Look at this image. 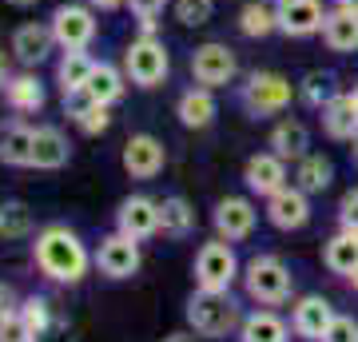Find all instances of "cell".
<instances>
[{
  "mask_svg": "<svg viewBox=\"0 0 358 342\" xmlns=\"http://www.w3.org/2000/svg\"><path fill=\"white\" fill-rule=\"evenodd\" d=\"M0 342H32V330H28V322L20 318V311L0 315Z\"/></svg>",
  "mask_w": 358,
  "mask_h": 342,
  "instance_id": "74e56055",
  "label": "cell"
},
{
  "mask_svg": "<svg viewBox=\"0 0 358 342\" xmlns=\"http://www.w3.org/2000/svg\"><path fill=\"white\" fill-rule=\"evenodd\" d=\"M96 266H100L108 279H131V275L140 271V247H136V239H128L124 231H115V235L100 239Z\"/></svg>",
  "mask_w": 358,
  "mask_h": 342,
  "instance_id": "9c48e42d",
  "label": "cell"
},
{
  "mask_svg": "<svg viewBox=\"0 0 358 342\" xmlns=\"http://www.w3.org/2000/svg\"><path fill=\"white\" fill-rule=\"evenodd\" d=\"M92 68H96V60L88 56V48H72V52L60 56V64H56V80H60L64 96H68V92H80L84 84H88Z\"/></svg>",
  "mask_w": 358,
  "mask_h": 342,
  "instance_id": "d4e9b609",
  "label": "cell"
},
{
  "mask_svg": "<svg viewBox=\"0 0 358 342\" xmlns=\"http://www.w3.org/2000/svg\"><path fill=\"white\" fill-rule=\"evenodd\" d=\"M239 339L243 342H287V322L279 315H271V311H255V315L243 318Z\"/></svg>",
  "mask_w": 358,
  "mask_h": 342,
  "instance_id": "484cf974",
  "label": "cell"
},
{
  "mask_svg": "<svg viewBox=\"0 0 358 342\" xmlns=\"http://www.w3.org/2000/svg\"><path fill=\"white\" fill-rule=\"evenodd\" d=\"M322 342H358V322L346 318V315H334V322L327 327Z\"/></svg>",
  "mask_w": 358,
  "mask_h": 342,
  "instance_id": "f35d334b",
  "label": "cell"
},
{
  "mask_svg": "<svg viewBox=\"0 0 358 342\" xmlns=\"http://www.w3.org/2000/svg\"><path fill=\"white\" fill-rule=\"evenodd\" d=\"M36 266L52 283H80L88 275V251L68 227H44L36 235Z\"/></svg>",
  "mask_w": 358,
  "mask_h": 342,
  "instance_id": "6da1fadb",
  "label": "cell"
},
{
  "mask_svg": "<svg viewBox=\"0 0 358 342\" xmlns=\"http://www.w3.org/2000/svg\"><path fill=\"white\" fill-rule=\"evenodd\" d=\"M164 159H167L164 143L155 136H148V131H140V136H131L124 143V167H128L131 179H155L164 171Z\"/></svg>",
  "mask_w": 358,
  "mask_h": 342,
  "instance_id": "8fae6325",
  "label": "cell"
},
{
  "mask_svg": "<svg viewBox=\"0 0 358 342\" xmlns=\"http://www.w3.org/2000/svg\"><path fill=\"white\" fill-rule=\"evenodd\" d=\"M275 16H279V28L287 36L322 32V20H327L319 0H275Z\"/></svg>",
  "mask_w": 358,
  "mask_h": 342,
  "instance_id": "7c38bea8",
  "label": "cell"
},
{
  "mask_svg": "<svg viewBox=\"0 0 358 342\" xmlns=\"http://www.w3.org/2000/svg\"><path fill=\"white\" fill-rule=\"evenodd\" d=\"M355 155H358V136H355Z\"/></svg>",
  "mask_w": 358,
  "mask_h": 342,
  "instance_id": "681fc988",
  "label": "cell"
},
{
  "mask_svg": "<svg viewBox=\"0 0 358 342\" xmlns=\"http://www.w3.org/2000/svg\"><path fill=\"white\" fill-rule=\"evenodd\" d=\"M271 148H275V155H282V159H303V155H310V131L307 124H299V120H282L275 131H271Z\"/></svg>",
  "mask_w": 358,
  "mask_h": 342,
  "instance_id": "603a6c76",
  "label": "cell"
},
{
  "mask_svg": "<svg viewBox=\"0 0 358 342\" xmlns=\"http://www.w3.org/2000/svg\"><path fill=\"white\" fill-rule=\"evenodd\" d=\"M115 223H120V231H124L128 239H136V243L148 239V235L159 231V203L148 199V195H131V199L120 203Z\"/></svg>",
  "mask_w": 358,
  "mask_h": 342,
  "instance_id": "4fadbf2b",
  "label": "cell"
},
{
  "mask_svg": "<svg viewBox=\"0 0 358 342\" xmlns=\"http://www.w3.org/2000/svg\"><path fill=\"white\" fill-rule=\"evenodd\" d=\"M4 92H8V104H13L16 112H36V108H44V84L36 76H13Z\"/></svg>",
  "mask_w": 358,
  "mask_h": 342,
  "instance_id": "1f68e13d",
  "label": "cell"
},
{
  "mask_svg": "<svg viewBox=\"0 0 358 342\" xmlns=\"http://www.w3.org/2000/svg\"><path fill=\"white\" fill-rule=\"evenodd\" d=\"M322 263L331 266L334 275H346V279H350L358 271V231H350V227L338 231V235L322 247Z\"/></svg>",
  "mask_w": 358,
  "mask_h": 342,
  "instance_id": "7402d4cb",
  "label": "cell"
},
{
  "mask_svg": "<svg viewBox=\"0 0 358 342\" xmlns=\"http://www.w3.org/2000/svg\"><path fill=\"white\" fill-rule=\"evenodd\" d=\"M8 4H16V8H32L36 0H8Z\"/></svg>",
  "mask_w": 358,
  "mask_h": 342,
  "instance_id": "bcb514c9",
  "label": "cell"
},
{
  "mask_svg": "<svg viewBox=\"0 0 358 342\" xmlns=\"http://www.w3.org/2000/svg\"><path fill=\"white\" fill-rule=\"evenodd\" d=\"M239 28H243V36H271V32L279 28L275 4H263V0L243 4V13H239Z\"/></svg>",
  "mask_w": 358,
  "mask_h": 342,
  "instance_id": "4dcf8cb0",
  "label": "cell"
},
{
  "mask_svg": "<svg viewBox=\"0 0 358 342\" xmlns=\"http://www.w3.org/2000/svg\"><path fill=\"white\" fill-rule=\"evenodd\" d=\"M291 80L279 76V72H255V76L243 84V104L247 112L255 115H271V112H282L291 104Z\"/></svg>",
  "mask_w": 358,
  "mask_h": 342,
  "instance_id": "8992f818",
  "label": "cell"
},
{
  "mask_svg": "<svg viewBox=\"0 0 358 342\" xmlns=\"http://www.w3.org/2000/svg\"><path fill=\"white\" fill-rule=\"evenodd\" d=\"M167 68H171L167 48L155 36L131 40L128 52H124V72H128V80L140 84V88H159V84L167 80Z\"/></svg>",
  "mask_w": 358,
  "mask_h": 342,
  "instance_id": "277c9868",
  "label": "cell"
},
{
  "mask_svg": "<svg viewBox=\"0 0 358 342\" xmlns=\"http://www.w3.org/2000/svg\"><path fill=\"white\" fill-rule=\"evenodd\" d=\"M164 342H199V339H192V334H167Z\"/></svg>",
  "mask_w": 358,
  "mask_h": 342,
  "instance_id": "f6af8a7d",
  "label": "cell"
},
{
  "mask_svg": "<svg viewBox=\"0 0 358 342\" xmlns=\"http://www.w3.org/2000/svg\"><path fill=\"white\" fill-rule=\"evenodd\" d=\"M192 227H195V211H192V203L183 199V195H171V199L159 203V231H164V235L183 239Z\"/></svg>",
  "mask_w": 358,
  "mask_h": 342,
  "instance_id": "4316f807",
  "label": "cell"
},
{
  "mask_svg": "<svg viewBox=\"0 0 358 342\" xmlns=\"http://www.w3.org/2000/svg\"><path fill=\"white\" fill-rule=\"evenodd\" d=\"M68 155H72V148H68L60 127H36V140H32V167L56 171V167L68 164Z\"/></svg>",
  "mask_w": 358,
  "mask_h": 342,
  "instance_id": "ac0fdd59",
  "label": "cell"
},
{
  "mask_svg": "<svg viewBox=\"0 0 358 342\" xmlns=\"http://www.w3.org/2000/svg\"><path fill=\"white\" fill-rule=\"evenodd\" d=\"M128 4H131V13H136V20H140V36H152L167 0H128Z\"/></svg>",
  "mask_w": 358,
  "mask_h": 342,
  "instance_id": "8d00e7d4",
  "label": "cell"
},
{
  "mask_svg": "<svg viewBox=\"0 0 358 342\" xmlns=\"http://www.w3.org/2000/svg\"><path fill=\"white\" fill-rule=\"evenodd\" d=\"M20 318H24L28 322V330H32V342H36V334L44 327H48L52 318V306H48V299H40V294H32V299H24V303H20Z\"/></svg>",
  "mask_w": 358,
  "mask_h": 342,
  "instance_id": "d6a6232c",
  "label": "cell"
},
{
  "mask_svg": "<svg viewBox=\"0 0 358 342\" xmlns=\"http://www.w3.org/2000/svg\"><path fill=\"white\" fill-rule=\"evenodd\" d=\"M338 215H343V227L358 231V191H346V195H343V207H338Z\"/></svg>",
  "mask_w": 358,
  "mask_h": 342,
  "instance_id": "ab89813d",
  "label": "cell"
},
{
  "mask_svg": "<svg viewBox=\"0 0 358 342\" xmlns=\"http://www.w3.org/2000/svg\"><path fill=\"white\" fill-rule=\"evenodd\" d=\"M52 36H56V44L64 52L88 48L92 36H96V16H92V8H84V4H60L52 13Z\"/></svg>",
  "mask_w": 358,
  "mask_h": 342,
  "instance_id": "ba28073f",
  "label": "cell"
},
{
  "mask_svg": "<svg viewBox=\"0 0 358 342\" xmlns=\"http://www.w3.org/2000/svg\"><path fill=\"white\" fill-rule=\"evenodd\" d=\"M36 342H72V334H68V322H60V318H52L48 327L36 334Z\"/></svg>",
  "mask_w": 358,
  "mask_h": 342,
  "instance_id": "60d3db41",
  "label": "cell"
},
{
  "mask_svg": "<svg viewBox=\"0 0 358 342\" xmlns=\"http://www.w3.org/2000/svg\"><path fill=\"white\" fill-rule=\"evenodd\" d=\"M243 283H247V294L255 303L275 306V303H287L291 299V271L275 255H255L243 271Z\"/></svg>",
  "mask_w": 358,
  "mask_h": 342,
  "instance_id": "3957f363",
  "label": "cell"
},
{
  "mask_svg": "<svg viewBox=\"0 0 358 342\" xmlns=\"http://www.w3.org/2000/svg\"><path fill=\"white\" fill-rule=\"evenodd\" d=\"M267 219L279 231H299L307 227L310 219V203L303 187H279L275 195H267Z\"/></svg>",
  "mask_w": 358,
  "mask_h": 342,
  "instance_id": "30bf717a",
  "label": "cell"
},
{
  "mask_svg": "<svg viewBox=\"0 0 358 342\" xmlns=\"http://www.w3.org/2000/svg\"><path fill=\"white\" fill-rule=\"evenodd\" d=\"M28 227H32V211H28L24 203L0 207V231H4V235H24Z\"/></svg>",
  "mask_w": 358,
  "mask_h": 342,
  "instance_id": "836d02e7",
  "label": "cell"
},
{
  "mask_svg": "<svg viewBox=\"0 0 358 342\" xmlns=\"http://www.w3.org/2000/svg\"><path fill=\"white\" fill-rule=\"evenodd\" d=\"M176 20L187 28H199L211 20V0H176Z\"/></svg>",
  "mask_w": 358,
  "mask_h": 342,
  "instance_id": "e575fe53",
  "label": "cell"
},
{
  "mask_svg": "<svg viewBox=\"0 0 358 342\" xmlns=\"http://www.w3.org/2000/svg\"><path fill=\"white\" fill-rule=\"evenodd\" d=\"M303 100H307L310 108H327V104L334 100V92H331V76H322V72H310L307 84H303Z\"/></svg>",
  "mask_w": 358,
  "mask_h": 342,
  "instance_id": "d590c367",
  "label": "cell"
},
{
  "mask_svg": "<svg viewBox=\"0 0 358 342\" xmlns=\"http://www.w3.org/2000/svg\"><path fill=\"white\" fill-rule=\"evenodd\" d=\"M322 40H327L331 52H358V13H350L343 4L334 13H327V20H322Z\"/></svg>",
  "mask_w": 358,
  "mask_h": 342,
  "instance_id": "ffe728a7",
  "label": "cell"
},
{
  "mask_svg": "<svg viewBox=\"0 0 358 342\" xmlns=\"http://www.w3.org/2000/svg\"><path fill=\"white\" fill-rule=\"evenodd\" d=\"M52 44H56V36L44 24H20L13 32V52L20 64H40L52 52Z\"/></svg>",
  "mask_w": 358,
  "mask_h": 342,
  "instance_id": "44dd1931",
  "label": "cell"
},
{
  "mask_svg": "<svg viewBox=\"0 0 358 342\" xmlns=\"http://www.w3.org/2000/svg\"><path fill=\"white\" fill-rule=\"evenodd\" d=\"M187 322L195 327V334H203V339H227L235 327H243V318H239V306L231 303L227 291H199L192 294V303H187Z\"/></svg>",
  "mask_w": 358,
  "mask_h": 342,
  "instance_id": "7a4b0ae2",
  "label": "cell"
},
{
  "mask_svg": "<svg viewBox=\"0 0 358 342\" xmlns=\"http://www.w3.org/2000/svg\"><path fill=\"white\" fill-rule=\"evenodd\" d=\"M64 104H68V115L76 120V127L84 131V136H100V131H108V124H112L108 104H96L84 88H80V92H68Z\"/></svg>",
  "mask_w": 358,
  "mask_h": 342,
  "instance_id": "e0dca14e",
  "label": "cell"
},
{
  "mask_svg": "<svg viewBox=\"0 0 358 342\" xmlns=\"http://www.w3.org/2000/svg\"><path fill=\"white\" fill-rule=\"evenodd\" d=\"M32 140H36V131L24 124H13L0 131V159L13 167H32Z\"/></svg>",
  "mask_w": 358,
  "mask_h": 342,
  "instance_id": "cb8c5ba5",
  "label": "cell"
},
{
  "mask_svg": "<svg viewBox=\"0 0 358 342\" xmlns=\"http://www.w3.org/2000/svg\"><path fill=\"white\" fill-rule=\"evenodd\" d=\"M350 283H355V291H358V271H355V275H350Z\"/></svg>",
  "mask_w": 358,
  "mask_h": 342,
  "instance_id": "c3c4849f",
  "label": "cell"
},
{
  "mask_svg": "<svg viewBox=\"0 0 358 342\" xmlns=\"http://www.w3.org/2000/svg\"><path fill=\"white\" fill-rule=\"evenodd\" d=\"M215 231L219 239H247L251 231H255V207H251V199H243V195H227V199L215 207Z\"/></svg>",
  "mask_w": 358,
  "mask_h": 342,
  "instance_id": "5bb4252c",
  "label": "cell"
},
{
  "mask_svg": "<svg viewBox=\"0 0 358 342\" xmlns=\"http://www.w3.org/2000/svg\"><path fill=\"white\" fill-rule=\"evenodd\" d=\"M235 275H239V259H235L227 239L199 247V255H195V283L203 291H231Z\"/></svg>",
  "mask_w": 358,
  "mask_h": 342,
  "instance_id": "5b68a950",
  "label": "cell"
},
{
  "mask_svg": "<svg viewBox=\"0 0 358 342\" xmlns=\"http://www.w3.org/2000/svg\"><path fill=\"white\" fill-rule=\"evenodd\" d=\"M239 72V60L227 44H203L192 56V76L199 80V88H227Z\"/></svg>",
  "mask_w": 358,
  "mask_h": 342,
  "instance_id": "52a82bcc",
  "label": "cell"
},
{
  "mask_svg": "<svg viewBox=\"0 0 358 342\" xmlns=\"http://www.w3.org/2000/svg\"><path fill=\"white\" fill-rule=\"evenodd\" d=\"M84 92H88L96 104H115L120 96H124V76L115 72L112 64H96L88 84H84Z\"/></svg>",
  "mask_w": 358,
  "mask_h": 342,
  "instance_id": "f1b7e54d",
  "label": "cell"
},
{
  "mask_svg": "<svg viewBox=\"0 0 358 342\" xmlns=\"http://www.w3.org/2000/svg\"><path fill=\"white\" fill-rule=\"evenodd\" d=\"M343 8H350V13H358V0H338Z\"/></svg>",
  "mask_w": 358,
  "mask_h": 342,
  "instance_id": "7dc6e473",
  "label": "cell"
},
{
  "mask_svg": "<svg viewBox=\"0 0 358 342\" xmlns=\"http://www.w3.org/2000/svg\"><path fill=\"white\" fill-rule=\"evenodd\" d=\"M322 127L331 140H355L358 136V100L355 92L350 96H334L327 108H322Z\"/></svg>",
  "mask_w": 358,
  "mask_h": 342,
  "instance_id": "d6986e66",
  "label": "cell"
},
{
  "mask_svg": "<svg viewBox=\"0 0 358 342\" xmlns=\"http://www.w3.org/2000/svg\"><path fill=\"white\" fill-rule=\"evenodd\" d=\"M120 4H128V0H92V8H100V13H112Z\"/></svg>",
  "mask_w": 358,
  "mask_h": 342,
  "instance_id": "7bdbcfd3",
  "label": "cell"
},
{
  "mask_svg": "<svg viewBox=\"0 0 358 342\" xmlns=\"http://www.w3.org/2000/svg\"><path fill=\"white\" fill-rule=\"evenodd\" d=\"M8 311H16V306H13V291H8V287H0V315H8Z\"/></svg>",
  "mask_w": 358,
  "mask_h": 342,
  "instance_id": "b9f144b4",
  "label": "cell"
},
{
  "mask_svg": "<svg viewBox=\"0 0 358 342\" xmlns=\"http://www.w3.org/2000/svg\"><path fill=\"white\" fill-rule=\"evenodd\" d=\"M8 80H13L8 76V60H4V52H0V88H8Z\"/></svg>",
  "mask_w": 358,
  "mask_h": 342,
  "instance_id": "ee69618b",
  "label": "cell"
},
{
  "mask_svg": "<svg viewBox=\"0 0 358 342\" xmlns=\"http://www.w3.org/2000/svg\"><path fill=\"white\" fill-rule=\"evenodd\" d=\"M331 176H334V167L327 155H303L299 171H294V187H303L307 195L310 191H327L331 187Z\"/></svg>",
  "mask_w": 358,
  "mask_h": 342,
  "instance_id": "f546056e",
  "label": "cell"
},
{
  "mask_svg": "<svg viewBox=\"0 0 358 342\" xmlns=\"http://www.w3.org/2000/svg\"><path fill=\"white\" fill-rule=\"evenodd\" d=\"M179 120L183 127H207L215 120V100H211V88H192L179 96Z\"/></svg>",
  "mask_w": 358,
  "mask_h": 342,
  "instance_id": "83f0119b",
  "label": "cell"
},
{
  "mask_svg": "<svg viewBox=\"0 0 358 342\" xmlns=\"http://www.w3.org/2000/svg\"><path fill=\"white\" fill-rule=\"evenodd\" d=\"M243 179H247V187L259 191V195H275L279 187H287V159L275 152L251 155L243 167Z\"/></svg>",
  "mask_w": 358,
  "mask_h": 342,
  "instance_id": "9a60e30c",
  "label": "cell"
},
{
  "mask_svg": "<svg viewBox=\"0 0 358 342\" xmlns=\"http://www.w3.org/2000/svg\"><path fill=\"white\" fill-rule=\"evenodd\" d=\"M355 100H358V88H355Z\"/></svg>",
  "mask_w": 358,
  "mask_h": 342,
  "instance_id": "f907efd6",
  "label": "cell"
},
{
  "mask_svg": "<svg viewBox=\"0 0 358 342\" xmlns=\"http://www.w3.org/2000/svg\"><path fill=\"white\" fill-rule=\"evenodd\" d=\"M294 334H303V339H319L327 334V327L334 322V311L331 303L322 299V294H307V299H299V306H294Z\"/></svg>",
  "mask_w": 358,
  "mask_h": 342,
  "instance_id": "2e32d148",
  "label": "cell"
}]
</instances>
